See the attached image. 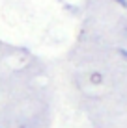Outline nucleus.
Segmentation results:
<instances>
[{
	"instance_id": "obj_1",
	"label": "nucleus",
	"mask_w": 127,
	"mask_h": 128,
	"mask_svg": "<svg viewBox=\"0 0 127 128\" xmlns=\"http://www.w3.org/2000/svg\"><path fill=\"white\" fill-rule=\"evenodd\" d=\"M114 2H118L121 8H123V10H127V0H114Z\"/></svg>"
},
{
	"instance_id": "obj_2",
	"label": "nucleus",
	"mask_w": 127,
	"mask_h": 128,
	"mask_svg": "<svg viewBox=\"0 0 127 128\" xmlns=\"http://www.w3.org/2000/svg\"><path fill=\"white\" fill-rule=\"evenodd\" d=\"M118 52H120L121 56H125V58H127V48H120V50H118Z\"/></svg>"
}]
</instances>
